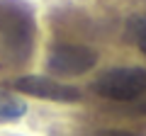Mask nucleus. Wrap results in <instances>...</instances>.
<instances>
[{"mask_svg":"<svg viewBox=\"0 0 146 136\" xmlns=\"http://www.w3.org/2000/svg\"><path fill=\"white\" fill-rule=\"evenodd\" d=\"M15 90L22 95H29V97L61 102V105H71L83 97V92L76 85H66L51 75H22L15 80Z\"/></svg>","mask_w":146,"mask_h":136,"instance_id":"nucleus-4","label":"nucleus"},{"mask_svg":"<svg viewBox=\"0 0 146 136\" xmlns=\"http://www.w3.org/2000/svg\"><path fill=\"white\" fill-rule=\"evenodd\" d=\"M93 90L112 102L136 105L146 97V68L141 66H117L110 68L93 83Z\"/></svg>","mask_w":146,"mask_h":136,"instance_id":"nucleus-2","label":"nucleus"},{"mask_svg":"<svg viewBox=\"0 0 146 136\" xmlns=\"http://www.w3.org/2000/svg\"><path fill=\"white\" fill-rule=\"evenodd\" d=\"M127 39L146 56V15H134L127 20Z\"/></svg>","mask_w":146,"mask_h":136,"instance_id":"nucleus-6","label":"nucleus"},{"mask_svg":"<svg viewBox=\"0 0 146 136\" xmlns=\"http://www.w3.org/2000/svg\"><path fill=\"white\" fill-rule=\"evenodd\" d=\"M98 66V53L85 44H56L46 56V68L56 78H76Z\"/></svg>","mask_w":146,"mask_h":136,"instance_id":"nucleus-3","label":"nucleus"},{"mask_svg":"<svg viewBox=\"0 0 146 136\" xmlns=\"http://www.w3.org/2000/svg\"><path fill=\"white\" fill-rule=\"evenodd\" d=\"M34 34V15L15 0H0V63L15 68L29 61Z\"/></svg>","mask_w":146,"mask_h":136,"instance_id":"nucleus-1","label":"nucleus"},{"mask_svg":"<svg viewBox=\"0 0 146 136\" xmlns=\"http://www.w3.org/2000/svg\"><path fill=\"white\" fill-rule=\"evenodd\" d=\"M25 114H27L25 100H20L7 90H0V121H17Z\"/></svg>","mask_w":146,"mask_h":136,"instance_id":"nucleus-5","label":"nucleus"},{"mask_svg":"<svg viewBox=\"0 0 146 136\" xmlns=\"http://www.w3.org/2000/svg\"><path fill=\"white\" fill-rule=\"evenodd\" d=\"M95 136H141V134H136V131H127V129H102V131H98Z\"/></svg>","mask_w":146,"mask_h":136,"instance_id":"nucleus-7","label":"nucleus"}]
</instances>
